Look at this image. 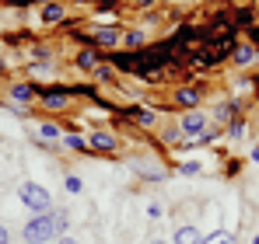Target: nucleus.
<instances>
[{"instance_id":"423d86ee","label":"nucleus","mask_w":259,"mask_h":244,"mask_svg":"<svg viewBox=\"0 0 259 244\" xmlns=\"http://www.w3.org/2000/svg\"><path fill=\"white\" fill-rule=\"evenodd\" d=\"M46 108H67L74 101V87H63V91H39Z\"/></svg>"},{"instance_id":"4468645a","label":"nucleus","mask_w":259,"mask_h":244,"mask_svg":"<svg viewBox=\"0 0 259 244\" xmlns=\"http://www.w3.org/2000/svg\"><path fill=\"white\" fill-rule=\"evenodd\" d=\"M60 143H63L67 150H88V140L81 136V133H63V136H60Z\"/></svg>"},{"instance_id":"c756f323","label":"nucleus","mask_w":259,"mask_h":244,"mask_svg":"<svg viewBox=\"0 0 259 244\" xmlns=\"http://www.w3.org/2000/svg\"><path fill=\"white\" fill-rule=\"evenodd\" d=\"M0 74H4V59H0Z\"/></svg>"},{"instance_id":"dca6fc26","label":"nucleus","mask_w":259,"mask_h":244,"mask_svg":"<svg viewBox=\"0 0 259 244\" xmlns=\"http://www.w3.org/2000/svg\"><path fill=\"white\" fill-rule=\"evenodd\" d=\"M203 244H238V241H235L231 230H214V234H207V241H203Z\"/></svg>"},{"instance_id":"f257e3e1","label":"nucleus","mask_w":259,"mask_h":244,"mask_svg":"<svg viewBox=\"0 0 259 244\" xmlns=\"http://www.w3.org/2000/svg\"><path fill=\"white\" fill-rule=\"evenodd\" d=\"M67 227H70L67 209H49V213H35L21 227V237H25V244H53L67 237Z\"/></svg>"},{"instance_id":"9b49d317","label":"nucleus","mask_w":259,"mask_h":244,"mask_svg":"<svg viewBox=\"0 0 259 244\" xmlns=\"http://www.w3.org/2000/svg\"><path fill=\"white\" fill-rule=\"evenodd\" d=\"M63 18H67L63 4H46V7H42V21H46V25H60Z\"/></svg>"},{"instance_id":"f03ea898","label":"nucleus","mask_w":259,"mask_h":244,"mask_svg":"<svg viewBox=\"0 0 259 244\" xmlns=\"http://www.w3.org/2000/svg\"><path fill=\"white\" fill-rule=\"evenodd\" d=\"M18 199H21V206H28L32 213H49L53 209V196L39 181H21L18 185Z\"/></svg>"},{"instance_id":"aec40b11","label":"nucleus","mask_w":259,"mask_h":244,"mask_svg":"<svg viewBox=\"0 0 259 244\" xmlns=\"http://www.w3.org/2000/svg\"><path fill=\"white\" fill-rule=\"evenodd\" d=\"M228 119H235V105H231V101L217 108V122H228Z\"/></svg>"},{"instance_id":"c85d7f7f","label":"nucleus","mask_w":259,"mask_h":244,"mask_svg":"<svg viewBox=\"0 0 259 244\" xmlns=\"http://www.w3.org/2000/svg\"><path fill=\"white\" fill-rule=\"evenodd\" d=\"M252 244H259V234H256V237H252Z\"/></svg>"},{"instance_id":"20e7f679","label":"nucleus","mask_w":259,"mask_h":244,"mask_svg":"<svg viewBox=\"0 0 259 244\" xmlns=\"http://www.w3.org/2000/svg\"><path fill=\"white\" fill-rule=\"evenodd\" d=\"M179 133H182V136H203V133H207V115L196 112V108L186 112V115L179 119Z\"/></svg>"},{"instance_id":"4be33fe9","label":"nucleus","mask_w":259,"mask_h":244,"mask_svg":"<svg viewBox=\"0 0 259 244\" xmlns=\"http://www.w3.org/2000/svg\"><path fill=\"white\" fill-rule=\"evenodd\" d=\"M214 140H217V129H207V133L200 136V143H214Z\"/></svg>"},{"instance_id":"412c9836","label":"nucleus","mask_w":259,"mask_h":244,"mask_svg":"<svg viewBox=\"0 0 259 244\" xmlns=\"http://www.w3.org/2000/svg\"><path fill=\"white\" fill-rule=\"evenodd\" d=\"M49 70H53L49 63H35V67H32V74H39V77H42V74H49Z\"/></svg>"},{"instance_id":"1a4fd4ad","label":"nucleus","mask_w":259,"mask_h":244,"mask_svg":"<svg viewBox=\"0 0 259 244\" xmlns=\"http://www.w3.org/2000/svg\"><path fill=\"white\" fill-rule=\"evenodd\" d=\"M74 59H77V67L88 70V74H95V70L102 67V63H98V59H102V52H98V49H91V45H88V49H77V56H74Z\"/></svg>"},{"instance_id":"ddd939ff","label":"nucleus","mask_w":259,"mask_h":244,"mask_svg":"<svg viewBox=\"0 0 259 244\" xmlns=\"http://www.w3.org/2000/svg\"><path fill=\"white\" fill-rule=\"evenodd\" d=\"M35 94H39V91H35L32 84H14V87H11V101H32Z\"/></svg>"},{"instance_id":"cd10ccee","label":"nucleus","mask_w":259,"mask_h":244,"mask_svg":"<svg viewBox=\"0 0 259 244\" xmlns=\"http://www.w3.org/2000/svg\"><path fill=\"white\" fill-rule=\"evenodd\" d=\"M147 244H168V241H161V237H154V241H147Z\"/></svg>"},{"instance_id":"0eeeda50","label":"nucleus","mask_w":259,"mask_h":244,"mask_svg":"<svg viewBox=\"0 0 259 244\" xmlns=\"http://www.w3.org/2000/svg\"><path fill=\"white\" fill-rule=\"evenodd\" d=\"M175 101H179V105H186V108L193 112V108L203 101V91H200V84H182V87L175 91Z\"/></svg>"},{"instance_id":"39448f33","label":"nucleus","mask_w":259,"mask_h":244,"mask_svg":"<svg viewBox=\"0 0 259 244\" xmlns=\"http://www.w3.org/2000/svg\"><path fill=\"white\" fill-rule=\"evenodd\" d=\"M88 150H95V154H116V150H119V140H116L112 133H102V129H98V133L88 136Z\"/></svg>"},{"instance_id":"6e6552de","label":"nucleus","mask_w":259,"mask_h":244,"mask_svg":"<svg viewBox=\"0 0 259 244\" xmlns=\"http://www.w3.org/2000/svg\"><path fill=\"white\" fill-rule=\"evenodd\" d=\"M207 234H200V227H175L172 244H203Z\"/></svg>"},{"instance_id":"f3484780","label":"nucleus","mask_w":259,"mask_h":244,"mask_svg":"<svg viewBox=\"0 0 259 244\" xmlns=\"http://www.w3.org/2000/svg\"><path fill=\"white\" fill-rule=\"evenodd\" d=\"M123 45H126L130 52H137V49L144 45V32H137V28H133V32H126V35H123Z\"/></svg>"},{"instance_id":"5701e85b","label":"nucleus","mask_w":259,"mask_h":244,"mask_svg":"<svg viewBox=\"0 0 259 244\" xmlns=\"http://www.w3.org/2000/svg\"><path fill=\"white\" fill-rule=\"evenodd\" d=\"M182 171H186V174H200V164L189 161V164H182Z\"/></svg>"},{"instance_id":"b1692460","label":"nucleus","mask_w":259,"mask_h":244,"mask_svg":"<svg viewBox=\"0 0 259 244\" xmlns=\"http://www.w3.org/2000/svg\"><path fill=\"white\" fill-rule=\"evenodd\" d=\"M0 244H11V234H7V227L0 223Z\"/></svg>"},{"instance_id":"2eb2a0df","label":"nucleus","mask_w":259,"mask_h":244,"mask_svg":"<svg viewBox=\"0 0 259 244\" xmlns=\"http://www.w3.org/2000/svg\"><path fill=\"white\" fill-rule=\"evenodd\" d=\"M60 126L56 122H39V140H60Z\"/></svg>"},{"instance_id":"6ab92c4d","label":"nucleus","mask_w":259,"mask_h":244,"mask_svg":"<svg viewBox=\"0 0 259 244\" xmlns=\"http://www.w3.org/2000/svg\"><path fill=\"white\" fill-rule=\"evenodd\" d=\"M63 189H67L70 196H77V192H81V178H77V174H67V178H63Z\"/></svg>"},{"instance_id":"bb28decb","label":"nucleus","mask_w":259,"mask_h":244,"mask_svg":"<svg viewBox=\"0 0 259 244\" xmlns=\"http://www.w3.org/2000/svg\"><path fill=\"white\" fill-rule=\"evenodd\" d=\"M252 161H256V164H259V147H256V150H252Z\"/></svg>"},{"instance_id":"a878e982","label":"nucleus","mask_w":259,"mask_h":244,"mask_svg":"<svg viewBox=\"0 0 259 244\" xmlns=\"http://www.w3.org/2000/svg\"><path fill=\"white\" fill-rule=\"evenodd\" d=\"M151 4H154V0H137V7H151Z\"/></svg>"},{"instance_id":"393cba45","label":"nucleus","mask_w":259,"mask_h":244,"mask_svg":"<svg viewBox=\"0 0 259 244\" xmlns=\"http://www.w3.org/2000/svg\"><path fill=\"white\" fill-rule=\"evenodd\" d=\"M56 244H81V241H77V237H60Z\"/></svg>"},{"instance_id":"9d476101","label":"nucleus","mask_w":259,"mask_h":244,"mask_svg":"<svg viewBox=\"0 0 259 244\" xmlns=\"http://www.w3.org/2000/svg\"><path fill=\"white\" fill-rule=\"evenodd\" d=\"M231 59H235L238 67H252V63H256V45H249V42H235Z\"/></svg>"},{"instance_id":"7ed1b4c3","label":"nucleus","mask_w":259,"mask_h":244,"mask_svg":"<svg viewBox=\"0 0 259 244\" xmlns=\"http://www.w3.org/2000/svg\"><path fill=\"white\" fill-rule=\"evenodd\" d=\"M123 42V32L119 28H112V25H102V28H95L91 32V49H112V45H119Z\"/></svg>"},{"instance_id":"f8f14e48","label":"nucleus","mask_w":259,"mask_h":244,"mask_svg":"<svg viewBox=\"0 0 259 244\" xmlns=\"http://www.w3.org/2000/svg\"><path fill=\"white\" fill-rule=\"evenodd\" d=\"M130 119L137 122V126H144V129H151V126H158V115H154L151 108H133V112H130Z\"/></svg>"},{"instance_id":"a211bd4d","label":"nucleus","mask_w":259,"mask_h":244,"mask_svg":"<svg viewBox=\"0 0 259 244\" xmlns=\"http://www.w3.org/2000/svg\"><path fill=\"white\" fill-rule=\"evenodd\" d=\"M242 133H245V119H242V115H235V119H231V129H228V136H231V140H238Z\"/></svg>"}]
</instances>
